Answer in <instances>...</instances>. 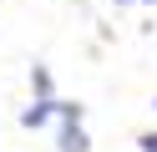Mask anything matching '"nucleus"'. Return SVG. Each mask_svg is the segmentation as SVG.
Instances as JSON below:
<instances>
[{"instance_id":"5","label":"nucleus","mask_w":157,"mask_h":152,"mask_svg":"<svg viewBox=\"0 0 157 152\" xmlns=\"http://www.w3.org/2000/svg\"><path fill=\"white\" fill-rule=\"evenodd\" d=\"M117 5H157V0H117Z\"/></svg>"},{"instance_id":"2","label":"nucleus","mask_w":157,"mask_h":152,"mask_svg":"<svg viewBox=\"0 0 157 152\" xmlns=\"http://www.w3.org/2000/svg\"><path fill=\"white\" fill-rule=\"evenodd\" d=\"M56 147H61V152H86V147H91L86 132H81V122H66V117H61V137H56Z\"/></svg>"},{"instance_id":"3","label":"nucleus","mask_w":157,"mask_h":152,"mask_svg":"<svg viewBox=\"0 0 157 152\" xmlns=\"http://www.w3.org/2000/svg\"><path fill=\"white\" fill-rule=\"evenodd\" d=\"M31 91L36 96H51V71L46 66H31Z\"/></svg>"},{"instance_id":"1","label":"nucleus","mask_w":157,"mask_h":152,"mask_svg":"<svg viewBox=\"0 0 157 152\" xmlns=\"http://www.w3.org/2000/svg\"><path fill=\"white\" fill-rule=\"evenodd\" d=\"M51 117H61V101H56V96H36L31 107L21 111V127H31V132H36V127H46Z\"/></svg>"},{"instance_id":"4","label":"nucleus","mask_w":157,"mask_h":152,"mask_svg":"<svg viewBox=\"0 0 157 152\" xmlns=\"http://www.w3.org/2000/svg\"><path fill=\"white\" fill-rule=\"evenodd\" d=\"M137 147H142V152H157V132H142V137H137Z\"/></svg>"},{"instance_id":"6","label":"nucleus","mask_w":157,"mask_h":152,"mask_svg":"<svg viewBox=\"0 0 157 152\" xmlns=\"http://www.w3.org/2000/svg\"><path fill=\"white\" fill-rule=\"evenodd\" d=\"M152 107H157V101H152Z\"/></svg>"}]
</instances>
